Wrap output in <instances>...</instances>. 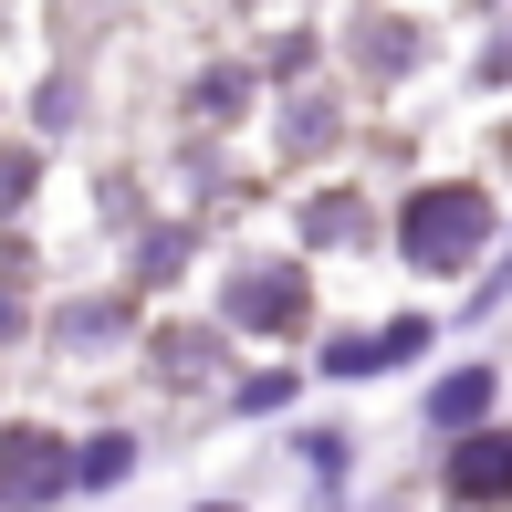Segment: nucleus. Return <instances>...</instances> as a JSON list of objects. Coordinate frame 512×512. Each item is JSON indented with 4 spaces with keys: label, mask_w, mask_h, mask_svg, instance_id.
Returning <instances> with one entry per match:
<instances>
[{
    "label": "nucleus",
    "mask_w": 512,
    "mask_h": 512,
    "mask_svg": "<svg viewBox=\"0 0 512 512\" xmlns=\"http://www.w3.org/2000/svg\"><path fill=\"white\" fill-rule=\"evenodd\" d=\"M481 230H492V209H481L471 189H429V199L408 209L398 241H408V262H418V272H460V262L481 251Z\"/></svg>",
    "instance_id": "f257e3e1"
},
{
    "label": "nucleus",
    "mask_w": 512,
    "mask_h": 512,
    "mask_svg": "<svg viewBox=\"0 0 512 512\" xmlns=\"http://www.w3.org/2000/svg\"><path fill=\"white\" fill-rule=\"evenodd\" d=\"M512 492V429H481L450 450V502H502Z\"/></svg>",
    "instance_id": "f03ea898"
},
{
    "label": "nucleus",
    "mask_w": 512,
    "mask_h": 512,
    "mask_svg": "<svg viewBox=\"0 0 512 512\" xmlns=\"http://www.w3.org/2000/svg\"><path fill=\"white\" fill-rule=\"evenodd\" d=\"M63 481H74V471L53 460V439H32V429L0 439V502H53Z\"/></svg>",
    "instance_id": "7ed1b4c3"
},
{
    "label": "nucleus",
    "mask_w": 512,
    "mask_h": 512,
    "mask_svg": "<svg viewBox=\"0 0 512 512\" xmlns=\"http://www.w3.org/2000/svg\"><path fill=\"white\" fill-rule=\"evenodd\" d=\"M230 314H241V324H293V314H304V283H293V272H262V283H241Z\"/></svg>",
    "instance_id": "20e7f679"
},
{
    "label": "nucleus",
    "mask_w": 512,
    "mask_h": 512,
    "mask_svg": "<svg viewBox=\"0 0 512 512\" xmlns=\"http://www.w3.org/2000/svg\"><path fill=\"white\" fill-rule=\"evenodd\" d=\"M481 408H492V377H481V366H460V377H450V387L429 398V418H439V429H471Z\"/></svg>",
    "instance_id": "39448f33"
},
{
    "label": "nucleus",
    "mask_w": 512,
    "mask_h": 512,
    "mask_svg": "<svg viewBox=\"0 0 512 512\" xmlns=\"http://www.w3.org/2000/svg\"><path fill=\"white\" fill-rule=\"evenodd\" d=\"M126 460H136V450H126V439H95V450H84V460H74V481H95V492H105V481H126Z\"/></svg>",
    "instance_id": "423d86ee"
}]
</instances>
